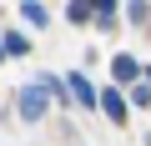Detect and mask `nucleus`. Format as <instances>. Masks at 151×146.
Listing matches in <instances>:
<instances>
[{
    "mask_svg": "<svg viewBox=\"0 0 151 146\" xmlns=\"http://www.w3.org/2000/svg\"><path fill=\"white\" fill-rule=\"evenodd\" d=\"M15 111H20V121H40V116H45V91H40V81H25V86H20Z\"/></svg>",
    "mask_w": 151,
    "mask_h": 146,
    "instance_id": "obj_1",
    "label": "nucleus"
},
{
    "mask_svg": "<svg viewBox=\"0 0 151 146\" xmlns=\"http://www.w3.org/2000/svg\"><path fill=\"white\" fill-rule=\"evenodd\" d=\"M65 96H76L81 106H96V86H91L86 70H70V76H65Z\"/></svg>",
    "mask_w": 151,
    "mask_h": 146,
    "instance_id": "obj_2",
    "label": "nucleus"
},
{
    "mask_svg": "<svg viewBox=\"0 0 151 146\" xmlns=\"http://www.w3.org/2000/svg\"><path fill=\"white\" fill-rule=\"evenodd\" d=\"M111 76H116L121 86H136V81H141V60H136V55H116V60H111Z\"/></svg>",
    "mask_w": 151,
    "mask_h": 146,
    "instance_id": "obj_3",
    "label": "nucleus"
},
{
    "mask_svg": "<svg viewBox=\"0 0 151 146\" xmlns=\"http://www.w3.org/2000/svg\"><path fill=\"white\" fill-rule=\"evenodd\" d=\"M96 101H101V111H106L116 126H126V101H121V91H101Z\"/></svg>",
    "mask_w": 151,
    "mask_h": 146,
    "instance_id": "obj_4",
    "label": "nucleus"
},
{
    "mask_svg": "<svg viewBox=\"0 0 151 146\" xmlns=\"http://www.w3.org/2000/svg\"><path fill=\"white\" fill-rule=\"evenodd\" d=\"M0 50H5V55H30V35L25 30H5V35H0Z\"/></svg>",
    "mask_w": 151,
    "mask_h": 146,
    "instance_id": "obj_5",
    "label": "nucleus"
},
{
    "mask_svg": "<svg viewBox=\"0 0 151 146\" xmlns=\"http://www.w3.org/2000/svg\"><path fill=\"white\" fill-rule=\"evenodd\" d=\"M20 10H25V20H30V25H45V5H40V0H25Z\"/></svg>",
    "mask_w": 151,
    "mask_h": 146,
    "instance_id": "obj_6",
    "label": "nucleus"
},
{
    "mask_svg": "<svg viewBox=\"0 0 151 146\" xmlns=\"http://www.w3.org/2000/svg\"><path fill=\"white\" fill-rule=\"evenodd\" d=\"M81 5H86L91 15H111V10H116V0H81Z\"/></svg>",
    "mask_w": 151,
    "mask_h": 146,
    "instance_id": "obj_7",
    "label": "nucleus"
},
{
    "mask_svg": "<svg viewBox=\"0 0 151 146\" xmlns=\"http://www.w3.org/2000/svg\"><path fill=\"white\" fill-rule=\"evenodd\" d=\"M65 15H70V20H76V25H86V20H91V10H86V5H81V0H70V10H65Z\"/></svg>",
    "mask_w": 151,
    "mask_h": 146,
    "instance_id": "obj_8",
    "label": "nucleus"
},
{
    "mask_svg": "<svg viewBox=\"0 0 151 146\" xmlns=\"http://www.w3.org/2000/svg\"><path fill=\"white\" fill-rule=\"evenodd\" d=\"M131 20H136V25H146V20H151V10H146V0H136V5H131Z\"/></svg>",
    "mask_w": 151,
    "mask_h": 146,
    "instance_id": "obj_9",
    "label": "nucleus"
},
{
    "mask_svg": "<svg viewBox=\"0 0 151 146\" xmlns=\"http://www.w3.org/2000/svg\"><path fill=\"white\" fill-rule=\"evenodd\" d=\"M141 76H151V65H141Z\"/></svg>",
    "mask_w": 151,
    "mask_h": 146,
    "instance_id": "obj_10",
    "label": "nucleus"
},
{
    "mask_svg": "<svg viewBox=\"0 0 151 146\" xmlns=\"http://www.w3.org/2000/svg\"><path fill=\"white\" fill-rule=\"evenodd\" d=\"M0 60H5V50H0Z\"/></svg>",
    "mask_w": 151,
    "mask_h": 146,
    "instance_id": "obj_11",
    "label": "nucleus"
}]
</instances>
